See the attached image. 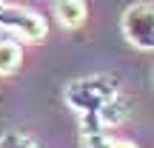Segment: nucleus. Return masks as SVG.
<instances>
[{
    "instance_id": "6e6552de",
    "label": "nucleus",
    "mask_w": 154,
    "mask_h": 148,
    "mask_svg": "<svg viewBox=\"0 0 154 148\" xmlns=\"http://www.w3.org/2000/svg\"><path fill=\"white\" fill-rule=\"evenodd\" d=\"M0 148H40V145L34 137H29L23 131H6L0 134Z\"/></svg>"
},
{
    "instance_id": "39448f33",
    "label": "nucleus",
    "mask_w": 154,
    "mask_h": 148,
    "mask_svg": "<svg viewBox=\"0 0 154 148\" xmlns=\"http://www.w3.org/2000/svg\"><path fill=\"white\" fill-rule=\"evenodd\" d=\"M131 111H134V103L120 91L117 97H111L109 103L100 108V120H103L106 128H109V125H120V122H126L128 117H131Z\"/></svg>"
},
{
    "instance_id": "0eeeda50",
    "label": "nucleus",
    "mask_w": 154,
    "mask_h": 148,
    "mask_svg": "<svg viewBox=\"0 0 154 148\" xmlns=\"http://www.w3.org/2000/svg\"><path fill=\"white\" fill-rule=\"evenodd\" d=\"M83 143H86V148H137L134 143H128V140H114V137H109L106 131L86 134Z\"/></svg>"
},
{
    "instance_id": "f257e3e1",
    "label": "nucleus",
    "mask_w": 154,
    "mask_h": 148,
    "mask_svg": "<svg viewBox=\"0 0 154 148\" xmlns=\"http://www.w3.org/2000/svg\"><path fill=\"white\" fill-rule=\"evenodd\" d=\"M120 94L114 77L109 74H91V77H77L66 86L63 100L74 114H88V111H100L111 97Z\"/></svg>"
},
{
    "instance_id": "f03ea898",
    "label": "nucleus",
    "mask_w": 154,
    "mask_h": 148,
    "mask_svg": "<svg viewBox=\"0 0 154 148\" xmlns=\"http://www.w3.org/2000/svg\"><path fill=\"white\" fill-rule=\"evenodd\" d=\"M0 29L20 37L23 43H40L49 34V23L43 20V14L17 3H6V0H0Z\"/></svg>"
},
{
    "instance_id": "423d86ee",
    "label": "nucleus",
    "mask_w": 154,
    "mask_h": 148,
    "mask_svg": "<svg viewBox=\"0 0 154 148\" xmlns=\"http://www.w3.org/2000/svg\"><path fill=\"white\" fill-rule=\"evenodd\" d=\"M23 66V46L14 40H0V77L14 74Z\"/></svg>"
},
{
    "instance_id": "20e7f679",
    "label": "nucleus",
    "mask_w": 154,
    "mask_h": 148,
    "mask_svg": "<svg viewBox=\"0 0 154 148\" xmlns=\"http://www.w3.org/2000/svg\"><path fill=\"white\" fill-rule=\"evenodd\" d=\"M51 14H54V20L63 29L74 32V29H80L88 20V6H86V0H54Z\"/></svg>"
},
{
    "instance_id": "7ed1b4c3",
    "label": "nucleus",
    "mask_w": 154,
    "mask_h": 148,
    "mask_svg": "<svg viewBox=\"0 0 154 148\" xmlns=\"http://www.w3.org/2000/svg\"><path fill=\"white\" fill-rule=\"evenodd\" d=\"M123 37L140 51H154V3H131L120 17Z\"/></svg>"
}]
</instances>
